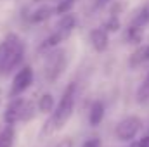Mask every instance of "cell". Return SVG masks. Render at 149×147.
<instances>
[{"label":"cell","mask_w":149,"mask_h":147,"mask_svg":"<svg viewBox=\"0 0 149 147\" xmlns=\"http://www.w3.org/2000/svg\"><path fill=\"white\" fill-rule=\"evenodd\" d=\"M33 116V104L31 102H23L21 114H19V121H28Z\"/></svg>","instance_id":"cell-15"},{"label":"cell","mask_w":149,"mask_h":147,"mask_svg":"<svg viewBox=\"0 0 149 147\" xmlns=\"http://www.w3.org/2000/svg\"><path fill=\"white\" fill-rule=\"evenodd\" d=\"M137 147H149V135H146L144 139H141V142L137 144Z\"/></svg>","instance_id":"cell-18"},{"label":"cell","mask_w":149,"mask_h":147,"mask_svg":"<svg viewBox=\"0 0 149 147\" xmlns=\"http://www.w3.org/2000/svg\"><path fill=\"white\" fill-rule=\"evenodd\" d=\"M146 61H149V45L139 49V50L132 55L130 64H132V66H139V64H142V62H146Z\"/></svg>","instance_id":"cell-11"},{"label":"cell","mask_w":149,"mask_h":147,"mask_svg":"<svg viewBox=\"0 0 149 147\" xmlns=\"http://www.w3.org/2000/svg\"><path fill=\"white\" fill-rule=\"evenodd\" d=\"M148 23H149V7H142V9L135 14V17L132 19L130 30H141V28H144Z\"/></svg>","instance_id":"cell-9"},{"label":"cell","mask_w":149,"mask_h":147,"mask_svg":"<svg viewBox=\"0 0 149 147\" xmlns=\"http://www.w3.org/2000/svg\"><path fill=\"white\" fill-rule=\"evenodd\" d=\"M64 68H66V57H64V54L61 52V54L52 55L49 59L47 66H45V80L54 81L59 74L64 71Z\"/></svg>","instance_id":"cell-5"},{"label":"cell","mask_w":149,"mask_h":147,"mask_svg":"<svg viewBox=\"0 0 149 147\" xmlns=\"http://www.w3.org/2000/svg\"><path fill=\"white\" fill-rule=\"evenodd\" d=\"M73 107H74V85L71 83V85L64 90V94H63V97H61V101H59L56 111H54V114H52L49 125L45 126V130L50 133V132H54V130L63 128V126L66 125V121L70 119V116H71V112H73Z\"/></svg>","instance_id":"cell-2"},{"label":"cell","mask_w":149,"mask_h":147,"mask_svg":"<svg viewBox=\"0 0 149 147\" xmlns=\"http://www.w3.org/2000/svg\"><path fill=\"white\" fill-rule=\"evenodd\" d=\"M57 147H71V140H63Z\"/></svg>","instance_id":"cell-19"},{"label":"cell","mask_w":149,"mask_h":147,"mask_svg":"<svg viewBox=\"0 0 149 147\" xmlns=\"http://www.w3.org/2000/svg\"><path fill=\"white\" fill-rule=\"evenodd\" d=\"M31 81H33V71H31V68H23V69H19V73L14 76V80H12V87H10V95L12 97H17V95H21L30 85H31Z\"/></svg>","instance_id":"cell-4"},{"label":"cell","mask_w":149,"mask_h":147,"mask_svg":"<svg viewBox=\"0 0 149 147\" xmlns=\"http://www.w3.org/2000/svg\"><path fill=\"white\" fill-rule=\"evenodd\" d=\"M90 42H92V45H94V49L97 52H102V50L108 49V33L104 30H101V28L94 30L90 33Z\"/></svg>","instance_id":"cell-7"},{"label":"cell","mask_w":149,"mask_h":147,"mask_svg":"<svg viewBox=\"0 0 149 147\" xmlns=\"http://www.w3.org/2000/svg\"><path fill=\"white\" fill-rule=\"evenodd\" d=\"M14 144V126H5L3 132H0V147H12Z\"/></svg>","instance_id":"cell-10"},{"label":"cell","mask_w":149,"mask_h":147,"mask_svg":"<svg viewBox=\"0 0 149 147\" xmlns=\"http://www.w3.org/2000/svg\"><path fill=\"white\" fill-rule=\"evenodd\" d=\"M74 2H76V0H64V2H61L59 7H57V12H59V14H66V12L74 5Z\"/></svg>","instance_id":"cell-16"},{"label":"cell","mask_w":149,"mask_h":147,"mask_svg":"<svg viewBox=\"0 0 149 147\" xmlns=\"http://www.w3.org/2000/svg\"><path fill=\"white\" fill-rule=\"evenodd\" d=\"M38 109L42 111V112H49V111L54 109V99H52L50 94H45V95L40 97V101H38Z\"/></svg>","instance_id":"cell-13"},{"label":"cell","mask_w":149,"mask_h":147,"mask_svg":"<svg viewBox=\"0 0 149 147\" xmlns=\"http://www.w3.org/2000/svg\"><path fill=\"white\" fill-rule=\"evenodd\" d=\"M50 12H52V9L50 7H42V9H38L37 12L31 16V21L33 23H40V21H45L49 16H50Z\"/></svg>","instance_id":"cell-14"},{"label":"cell","mask_w":149,"mask_h":147,"mask_svg":"<svg viewBox=\"0 0 149 147\" xmlns=\"http://www.w3.org/2000/svg\"><path fill=\"white\" fill-rule=\"evenodd\" d=\"M81 147H101V142H99L97 139H88L87 142H83Z\"/></svg>","instance_id":"cell-17"},{"label":"cell","mask_w":149,"mask_h":147,"mask_svg":"<svg viewBox=\"0 0 149 147\" xmlns=\"http://www.w3.org/2000/svg\"><path fill=\"white\" fill-rule=\"evenodd\" d=\"M97 2H99V3H106L108 0H97Z\"/></svg>","instance_id":"cell-20"},{"label":"cell","mask_w":149,"mask_h":147,"mask_svg":"<svg viewBox=\"0 0 149 147\" xmlns=\"http://www.w3.org/2000/svg\"><path fill=\"white\" fill-rule=\"evenodd\" d=\"M23 99H16L12 101L7 109H5V114H3V119L7 125H14L16 121H19V114H21V107H23Z\"/></svg>","instance_id":"cell-6"},{"label":"cell","mask_w":149,"mask_h":147,"mask_svg":"<svg viewBox=\"0 0 149 147\" xmlns=\"http://www.w3.org/2000/svg\"><path fill=\"white\" fill-rule=\"evenodd\" d=\"M102 118H104V106H102V102H94L90 111H88V121H90V125L97 126L102 121Z\"/></svg>","instance_id":"cell-8"},{"label":"cell","mask_w":149,"mask_h":147,"mask_svg":"<svg viewBox=\"0 0 149 147\" xmlns=\"http://www.w3.org/2000/svg\"><path fill=\"white\" fill-rule=\"evenodd\" d=\"M141 125L142 123H141V119L137 116H128V118H125V119H121L118 123V126H116V137L120 140H123V142L132 140L139 133Z\"/></svg>","instance_id":"cell-3"},{"label":"cell","mask_w":149,"mask_h":147,"mask_svg":"<svg viewBox=\"0 0 149 147\" xmlns=\"http://www.w3.org/2000/svg\"><path fill=\"white\" fill-rule=\"evenodd\" d=\"M137 101L141 104H144V102L149 101V73L146 76V80L142 81V85L139 87V90H137Z\"/></svg>","instance_id":"cell-12"},{"label":"cell","mask_w":149,"mask_h":147,"mask_svg":"<svg viewBox=\"0 0 149 147\" xmlns=\"http://www.w3.org/2000/svg\"><path fill=\"white\" fill-rule=\"evenodd\" d=\"M24 45L16 35H9L0 43V74L12 71L23 59Z\"/></svg>","instance_id":"cell-1"}]
</instances>
